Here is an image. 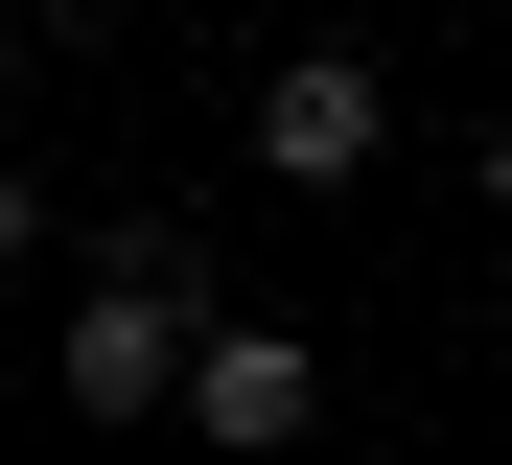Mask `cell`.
I'll list each match as a JSON object with an SVG mask.
<instances>
[{"label": "cell", "mask_w": 512, "mask_h": 465, "mask_svg": "<svg viewBox=\"0 0 512 465\" xmlns=\"http://www.w3.org/2000/svg\"><path fill=\"white\" fill-rule=\"evenodd\" d=\"M373 140H396L373 47H280L256 70V186H373Z\"/></svg>", "instance_id": "cell-1"}, {"label": "cell", "mask_w": 512, "mask_h": 465, "mask_svg": "<svg viewBox=\"0 0 512 465\" xmlns=\"http://www.w3.org/2000/svg\"><path fill=\"white\" fill-rule=\"evenodd\" d=\"M303 419H326V349L233 303V326H210V372H187V442H233V465H280Z\"/></svg>", "instance_id": "cell-2"}, {"label": "cell", "mask_w": 512, "mask_h": 465, "mask_svg": "<svg viewBox=\"0 0 512 465\" xmlns=\"http://www.w3.org/2000/svg\"><path fill=\"white\" fill-rule=\"evenodd\" d=\"M0 256H47V186H24V163H0Z\"/></svg>", "instance_id": "cell-3"}, {"label": "cell", "mask_w": 512, "mask_h": 465, "mask_svg": "<svg viewBox=\"0 0 512 465\" xmlns=\"http://www.w3.org/2000/svg\"><path fill=\"white\" fill-rule=\"evenodd\" d=\"M489 210H512V117H489Z\"/></svg>", "instance_id": "cell-4"}]
</instances>
